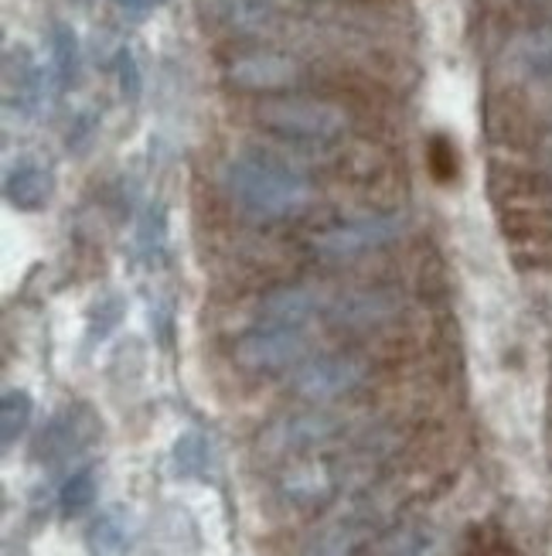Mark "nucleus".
I'll return each instance as SVG.
<instances>
[{
    "label": "nucleus",
    "mask_w": 552,
    "mask_h": 556,
    "mask_svg": "<svg viewBox=\"0 0 552 556\" xmlns=\"http://www.w3.org/2000/svg\"><path fill=\"white\" fill-rule=\"evenodd\" d=\"M222 191L239 215L253 223L297 219L314 202L310 178L267 151H239L222 164Z\"/></svg>",
    "instance_id": "1"
},
{
    "label": "nucleus",
    "mask_w": 552,
    "mask_h": 556,
    "mask_svg": "<svg viewBox=\"0 0 552 556\" xmlns=\"http://www.w3.org/2000/svg\"><path fill=\"white\" fill-rule=\"evenodd\" d=\"M52 172L44 164H38L35 157H17L8 164L4 172V202L14 212H41L48 202H52Z\"/></svg>",
    "instance_id": "10"
},
{
    "label": "nucleus",
    "mask_w": 552,
    "mask_h": 556,
    "mask_svg": "<svg viewBox=\"0 0 552 556\" xmlns=\"http://www.w3.org/2000/svg\"><path fill=\"white\" fill-rule=\"evenodd\" d=\"M318 311H321V294L314 287L283 283V287H273L270 294L259 301V325L304 328Z\"/></svg>",
    "instance_id": "11"
},
{
    "label": "nucleus",
    "mask_w": 552,
    "mask_h": 556,
    "mask_svg": "<svg viewBox=\"0 0 552 556\" xmlns=\"http://www.w3.org/2000/svg\"><path fill=\"white\" fill-rule=\"evenodd\" d=\"M100 438H103L100 414L86 403H76L48 420V427L35 441V457L44 465H62L68 457H79L82 451H89Z\"/></svg>",
    "instance_id": "5"
},
{
    "label": "nucleus",
    "mask_w": 552,
    "mask_h": 556,
    "mask_svg": "<svg viewBox=\"0 0 552 556\" xmlns=\"http://www.w3.org/2000/svg\"><path fill=\"white\" fill-rule=\"evenodd\" d=\"M95 495H100V481H95V471L92 468H79L72 471L65 481H62V492H59V509L65 519H76L82 516L86 509L95 505Z\"/></svg>",
    "instance_id": "17"
},
{
    "label": "nucleus",
    "mask_w": 552,
    "mask_h": 556,
    "mask_svg": "<svg viewBox=\"0 0 552 556\" xmlns=\"http://www.w3.org/2000/svg\"><path fill=\"white\" fill-rule=\"evenodd\" d=\"M355 546V533L348 526H328L304 546L300 556H348Z\"/></svg>",
    "instance_id": "21"
},
{
    "label": "nucleus",
    "mask_w": 552,
    "mask_h": 556,
    "mask_svg": "<svg viewBox=\"0 0 552 556\" xmlns=\"http://www.w3.org/2000/svg\"><path fill=\"white\" fill-rule=\"evenodd\" d=\"M124 314H127V304L124 298H116V294H106L100 298L89 314H86V334H89V342H103V338H110V331L124 321Z\"/></svg>",
    "instance_id": "18"
},
{
    "label": "nucleus",
    "mask_w": 552,
    "mask_h": 556,
    "mask_svg": "<svg viewBox=\"0 0 552 556\" xmlns=\"http://www.w3.org/2000/svg\"><path fill=\"white\" fill-rule=\"evenodd\" d=\"M256 124L286 143L324 148L348 134L351 116L345 106L318 96H270L256 106Z\"/></svg>",
    "instance_id": "2"
},
{
    "label": "nucleus",
    "mask_w": 552,
    "mask_h": 556,
    "mask_svg": "<svg viewBox=\"0 0 552 556\" xmlns=\"http://www.w3.org/2000/svg\"><path fill=\"white\" fill-rule=\"evenodd\" d=\"M426 161H429V172H434V178L444 181V185H450L453 175H458V157H453V143L447 137H434V140H429Z\"/></svg>",
    "instance_id": "23"
},
{
    "label": "nucleus",
    "mask_w": 552,
    "mask_h": 556,
    "mask_svg": "<svg viewBox=\"0 0 552 556\" xmlns=\"http://www.w3.org/2000/svg\"><path fill=\"white\" fill-rule=\"evenodd\" d=\"M113 72H116V89L124 96V103H137L143 96V72H140V62L130 48H119L116 52Z\"/></svg>",
    "instance_id": "20"
},
{
    "label": "nucleus",
    "mask_w": 552,
    "mask_h": 556,
    "mask_svg": "<svg viewBox=\"0 0 552 556\" xmlns=\"http://www.w3.org/2000/svg\"><path fill=\"white\" fill-rule=\"evenodd\" d=\"M208 468V444L198 433H181L175 444V471L181 478H198Z\"/></svg>",
    "instance_id": "19"
},
{
    "label": "nucleus",
    "mask_w": 552,
    "mask_h": 556,
    "mask_svg": "<svg viewBox=\"0 0 552 556\" xmlns=\"http://www.w3.org/2000/svg\"><path fill=\"white\" fill-rule=\"evenodd\" d=\"M515 65H518V72L529 83H536V86L552 92V35L539 31V35H529L525 41H518Z\"/></svg>",
    "instance_id": "15"
},
{
    "label": "nucleus",
    "mask_w": 552,
    "mask_h": 556,
    "mask_svg": "<svg viewBox=\"0 0 552 556\" xmlns=\"http://www.w3.org/2000/svg\"><path fill=\"white\" fill-rule=\"evenodd\" d=\"M222 76L239 92L273 96L283 89H294L304 79V68L294 55L277 52V48H249L226 62Z\"/></svg>",
    "instance_id": "4"
},
{
    "label": "nucleus",
    "mask_w": 552,
    "mask_h": 556,
    "mask_svg": "<svg viewBox=\"0 0 552 556\" xmlns=\"http://www.w3.org/2000/svg\"><path fill=\"white\" fill-rule=\"evenodd\" d=\"M31 417H35L31 393L8 390L4 400H0V444H4V451H11L24 438V430L31 427Z\"/></svg>",
    "instance_id": "16"
},
{
    "label": "nucleus",
    "mask_w": 552,
    "mask_h": 556,
    "mask_svg": "<svg viewBox=\"0 0 552 556\" xmlns=\"http://www.w3.org/2000/svg\"><path fill=\"white\" fill-rule=\"evenodd\" d=\"M365 382V362L355 355H318L294 376V390L304 400H338Z\"/></svg>",
    "instance_id": "8"
},
{
    "label": "nucleus",
    "mask_w": 552,
    "mask_h": 556,
    "mask_svg": "<svg viewBox=\"0 0 552 556\" xmlns=\"http://www.w3.org/2000/svg\"><path fill=\"white\" fill-rule=\"evenodd\" d=\"M161 247H164V208L151 205L143 212V219L137 223V250L151 260Z\"/></svg>",
    "instance_id": "22"
},
{
    "label": "nucleus",
    "mask_w": 552,
    "mask_h": 556,
    "mask_svg": "<svg viewBox=\"0 0 552 556\" xmlns=\"http://www.w3.org/2000/svg\"><path fill=\"white\" fill-rule=\"evenodd\" d=\"M113 4L127 21H143V17H151L157 11L161 0H113Z\"/></svg>",
    "instance_id": "24"
},
{
    "label": "nucleus",
    "mask_w": 552,
    "mask_h": 556,
    "mask_svg": "<svg viewBox=\"0 0 552 556\" xmlns=\"http://www.w3.org/2000/svg\"><path fill=\"white\" fill-rule=\"evenodd\" d=\"M82 543L89 556H127L133 549V526L127 513L106 509L86 526Z\"/></svg>",
    "instance_id": "14"
},
{
    "label": "nucleus",
    "mask_w": 552,
    "mask_h": 556,
    "mask_svg": "<svg viewBox=\"0 0 552 556\" xmlns=\"http://www.w3.org/2000/svg\"><path fill=\"white\" fill-rule=\"evenodd\" d=\"M402 232L399 215H362V219L338 223L314 236V253L324 260H351L372 250L393 247Z\"/></svg>",
    "instance_id": "6"
},
{
    "label": "nucleus",
    "mask_w": 552,
    "mask_h": 556,
    "mask_svg": "<svg viewBox=\"0 0 552 556\" xmlns=\"http://www.w3.org/2000/svg\"><path fill=\"white\" fill-rule=\"evenodd\" d=\"M328 314H331V325L348 328V331H365V328L389 321L396 314V301L386 290H351V294L331 301Z\"/></svg>",
    "instance_id": "12"
},
{
    "label": "nucleus",
    "mask_w": 552,
    "mask_h": 556,
    "mask_svg": "<svg viewBox=\"0 0 552 556\" xmlns=\"http://www.w3.org/2000/svg\"><path fill=\"white\" fill-rule=\"evenodd\" d=\"M307 355V334L304 328H277V325H256L235 342L232 358L239 369L253 376H273L300 366Z\"/></svg>",
    "instance_id": "3"
},
{
    "label": "nucleus",
    "mask_w": 552,
    "mask_h": 556,
    "mask_svg": "<svg viewBox=\"0 0 552 556\" xmlns=\"http://www.w3.org/2000/svg\"><path fill=\"white\" fill-rule=\"evenodd\" d=\"M202 14L232 38L270 35L283 21V0H198Z\"/></svg>",
    "instance_id": "9"
},
{
    "label": "nucleus",
    "mask_w": 552,
    "mask_h": 556,
    "mask_svg": "<svg viewBox=\"0 0 552 556\" xmlns=\"http://www.w3.org/2000/svg\"><path fill=\"white\" fill-rule=\"evenodd\" d=\"M48 68H52V83L59 92H68L79 83L82 45L68 21H55L52 28H48Z\"/></svg>",
    "instance_id": "13"
},
{
    "label": "nucleus",
    "mask_w": 552,
    "mask_h": 556,
    "mask_svg": "<svg viewBox=\"0 0 552 556\" xmlns=\"http://www.w3.org/2000/svg\"><path fill=\"white\" fill-rule=\"evenodd\" d=\"M4 113L28 119L44 103V68L28 45H11L4 52Z\"/></svg>",
    "instance_id": "7"
}]
</instances>
